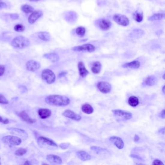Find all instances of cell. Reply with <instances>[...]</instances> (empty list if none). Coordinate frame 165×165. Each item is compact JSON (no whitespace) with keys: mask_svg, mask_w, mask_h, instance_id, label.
Returning a JSON list of instances; mask_svg holds the SVG:
<instances>
[{"mask_svg":"<svg viewBox=\"0 0 165 165\" xmlns=\"http://www.w3.org/2000/svg\"><path fill=\"white\" fill-rule=\"evenodd\" d=\"M46 104L53 106H64L69 105L70 100L67 96L60 95H51L45 98Z\"/></svg>","mask_w":165,"mask_h":165,"instance_id":"6da1fadb","label":"cell"},{"mask_svg":"<svg viewBox=\"0 0 165 165\" xmlns=\"http://www.w3.org/2000/svg\"><path fill=\"white\" fill-rule=\"evenodd\" d=\"M30 45V40L25 36H16L12 41V46L17 49H24L29 46Z\"/></svg>","mask_w":165,"mask_h":165,"instance_id":"7a4b0ae2","label":"cell"},{"mask_svg":"<svg viewBox=\"0 0 165 165\" xmlns=\"http://www.w3.org/2000/svg\"><path fill=\"white\" fill-rule=\"evenodd\" d=\"M41 77L43 80L49 84H52L56 80V76L54 72L49 69H45L43 71Z\"/></svg>","mask_w":165,"mask_h":165,"instance_id":"3957f363","label":"cell"},{"mask_svg":"<svg viewBox=\"0 0 165 165\" xmlns=\"http://www.w3.org/2000/svg\"><path fill=\"white\" fill-rule=\"evenodd\" d=\"M3 142L10 146L20 145L22 142L21 139L14 136H6L2 138Z\"/></svg>","mask_w":165,"mask_h":165,"instance_id":"277c9868","label":"cell"},{"mask_svg":"<svg viewBox=\"0 0 165 165\" xmlns=\"http://www.w3.org/2000/svg\"><path fill=\"white\" fill-rule=\"evenodd\" d=\"M112 112L115 117L121 120H129L131 119L133 117L131 113L121 110H112Z\"/></svg>","mask_w":165,"mask_h":165,"instance_id":"5b68a950","label":"cell"},{"mask_svg":"<svg viewBox=\"0 0 165 165\" xmlns=\"http://www.w3.org/2000/svg\"><path fill=\"white\" fill-rule=\"evenodd\" d=\"M113 19L115 22L123 26H128L129 24V19L124 15L119 14H115L113 16Z\"/></svg>","mask_w":165,"mask_h":165,"instance_id":"8992f818","label":"cell"},{"mask_svg":"<svg viewBox=\"0 0 165 165\" xmlns=\"http://www.w3.org/2000/svg\"><path fill=\"white\" fill-rule=\"evenodd\" d=\"M72 50L79 52H93L95 50V47L91 44H85L84 45L75 46L72 48Z\"/></svg>","mask_w":165,"mask_h":165,"instance_id":"52a82bcc","label":"cell"},{"mask_svg":"<svg viewBox=\"0 0 165 165\" xmlns=\"http://www.w3.org/2000/svg\"><path fill=\"white\" fill-rule=\"evenodd\" d=\"M97 87L98 90L103 94H108L111 91V85L106 81H100L98 83Z\"/></svg>","mask_w":165,"mask_h":165,"instance_id":"ba28073f","label":"cell"},{"mask_svg":"<svg viewBox=\"0 0 165 165\" xmlns=\"http://www.w3.org/2000/svg\"><path fill=\"white\" fill-rule=\"evenodd\" d=\"M96 24L102 31H107L111 27V23L110 20L106 19H100L96 21Z\"/></svg>","mask_w":165,"mask_h":165,"instance_id":"9c48e42d","label":"cell"},{"mask_svg":"<svg viewBox=\"0 0 165 165\" xmlns=\"http://www.w3.org/2000/svg\"><path fill=\"white\" fill-rule=\"evenodd\" d=\"M40 63L34 60H29L27 62L26 66L28 71L31 72H35L40 68Z\"/></svg>","mask_w":165,"mask_h":165,"instance_id":"30bf717a","label":"cell"},{"mask_svg":"<svg viewBox=\"0 0 165 165\" xmlns=\"http://www.w3.org/2000/svg\"><path fill=\"white\" fill-rule=\"evenodd\" d=\"M62 115L65 117L68 118L76 121H80L81 120V116L70 110H66L63 113Z\"/></svg>","mask_w":165,"mask_h":165,"instance_id":"8fae6325","label":"cell"},{"mask_svg":"<svg viewBox=\"0 0 165 165\" xmlns=\"http://www.w3.org/2000/svg\"><path fill=\"white\" fill-rule=\"evenodd\" d=\"M38 142L43 145H46L50 146L58 147L57 144L53 140L45 136H40L38 140Z\"/></svg>","mask_w":165,"mask_h":165,"instance_id":"7c38bea8","label":"cell"},{"mask_svg":"<svg viewBox=\"0 0 165 165\" xmlns=\"http://www.w3.org/2000/svg\"><path fill=\"white\" fill-rule=\"evenodd\" d=\"M64 19L68 22L73 24L76 22L78 19V15L75 12H68L64 16Z\"/></svg>","mask_w":165,"mask_h":165,"instance_id":"4fadbf2b","label":"cell"},{"mask_svg":"<svg viewBox=\"0 0 165 165\" xmlns=\"http://www.w3.org/2000/svg\"><path fill=\"white\" fill-rule=\"evenodd\" d=\"M110 140L111 141L118 149L121 150L124 148V143L123 140L120 137L116 136H111L110 138Z\"/></svg>","mask_w":165,"mask_h":165,"instance_id":"5bb4252c","label":"cell"},{"mask_svg":"<svg viewBox=\"0 0 165 165\" xmlns=\"http://www.w3.org/2000/svg\"><path fill=\"white\" fill-rule=\"evenodd\" d=\"M43 14L42 12L39 10L33 12L28 18V22L29 23L33 24L35 22V21L38 20V19L42 16Z\"/></svg>","mask_w":165,"mask_h":165,"instance_id":"9a60e30c","label":"cell"},{"mask_svg":"<svg viewBox=\"0 0 165 165\" xmlns=\"http://www.w3.org/2000/svg\"><path fill=\"white\" fill-rule=\"evenodd\" d=\"M18 115L23 121L28 124H34L35 122V120L30 117L29 115L24 110L18 113Z\"/></svg>","mask_w":165,"mask_h":165,"instance_id":"2e32d148","label":"cell"},{"mask_svg":"<svg viewBox=\"0 0 165 165\" xmlns=\"http://www.w3.org/2000/svg\"><path fill=\"white\" fill-rule=\"evenodd\" d=\"M158 82V79L156 76L154 75H151L150 76H148L146 79H145L144 82L143 83V85L145 86H152L155 85Z\"/></svg>","mask_w":165,"mask_h":165,"instance_id":"e0dca14e","label":"cell"},{"mask_svg":"<svg viewBox=\"0 0 165 165\" xmlns=\"http://www.w3.org/2000/svg\"><path fill=\"white\" fill-rule=\"evenodd\" d=\"M38 114L41 119H45L51 116L52 112L48 109H40L38 110Z\"/></svg>","mask_w":165,"mask_h":165,"instance_id":"ac0fdd59","label":"cell"},{"mask_svg":"<svg viewBox=\"0 0 165 165\" xmlns=\"http://www.w3.org/2000/svg\"><path fill=\"white\" fill-rule=\"evenodd\" d=\"M78 69H79V74L82 78H85L89 74V71L87 70L85 68L84 63L82 62H80L78 63Z\"/></svg>","mask_w":165,"mask_h":165,"instance_id":"d6986e66","label":"cell"},{"mask_svg":"<svg viewBox=\"0 0 165 165\" xmlns=\"http://www.w3.org/2000/svg\"><path fill=\"white\" fill-rule=\"evenodd\" d=\"M46 160L54 164H62L63 161L60 156L54 154H49L46 156Z\"/></svg>","mask_w":165,"mask_h":165,"instance_id":"ffe728a7","label":"cell"},{"mask_svg":"<svg viewBox=\"0 0 165 165\" xmlns=\"http://www.w3.org/2000/svg\"><path fill=\"white\" fill-rule=\"evenodd\" d=\"M76 156L79 159L83 161H88L91 159L92 157L88 153L83 151H79L76 153Z\"/></svg>","mask_w":165,"mask_h":165,"instance_id":"44dd1931","label":"cell"},{"mask_svg":"<svg viewBox=\"0 0 165 165\" xmlns=\"http://www.w3.org/2000/svg\"><path fill=\"white\" fill-rule=\"evenodd\" d=\"M43 57L46 59L50 60V61L52 63H55L59 61L60 59L59 55L55 53H46L43 55Z\"/></svg>","mask_w":165,"mask_h":165,"instance_id":"7402d4cb","label":"cell"},{"mask_svg":"<svg viewBox=\"0 0 165 165\" xmlns=\"http://www.w3.org/2000/svg\"><path fill=\"white\" fill-rule=\"evenodd\" d=\"M140 66V62L138 61H133L131 62L126 63L123 65V68H129L132 69H138Z\"/></svg>","mask_w":165,"mask_h":165,"instance_id":"603a6c76","label":"cell"},{"mask_svg":"<svg viewBox=\"0 0 165 165\" xmlns=\"http://www.w3.org/2000/svg\"><path fill=\"white\" fill-rule=\"evenodd\" d=\"M101 64L99 62H95L92 64L91 70L94 74H98L101 70Z\"/></svg>","mask_w":165,"mask_h":165,"instance_id":"cb8c5ba5","label":"cell"},{"mask_svg":"<svg viewBox=\"0 0 165 165\" xmlns=\"http://www.w3.org/2000/svg\"><path fill=\"white\" fill-rule=\"evenodd\" d=\"M39 39L45 42L50 41L51 40L50 34L46 32H41L38 34Z\"/></svg>","mask_w":165,"mask_h":165,"instance_id":"d4e9b609","label":"cell"},{"mask_svg":"<svg viewBox=\"0 0 165 165\" xmlns=\"http://www.w3.org/2000/svg\"><path fill=\"white\" fill-rule=\"evenodd\" d=\"M144 34V31L141 29H135L130 34V36L134 38H139Z\"/></svg>","mask_w":165,"mask_h":165,"instance_id":"484cf974","label":"cell"},{"mask_svg":"<svg viewBox=\"0 0 165 165\" xmlns=\"http://www.w3.org/2000/svg\"><path fill=\"white\" fill-rule=\"evenodd\" d=\"M81 110L83 112L87 114H92L94 112V109L91 105L89 104L83 105L82 106H81Z\"/></svg>","mask_w":165,"mask_h":165,"instance_id":"4316f807","label":"cell"},{"mask_svg":"<svg viewBox=\"0 0 165 165\" xmlns=\"http://www.w3.org/2000/svg\"><path fill=\"white\" fill-rule=\"evenodd\" d=\"M133 18L135 21L138 22H140L143 19V14L142 12H140L137 10L133 14Z\"/></svg>","mask_w":165,"mask_h":165,"instance_id":"83f0119b","label":"cell"},{"mask_svg":"<svg viewBox=\"0 0 165 165\" xmlns=\"http://www.w3.org/2000/svg\"><path fill=\"white\" fill-rule=\"evenodd\" d=\"M165 17V15L163 13H157L154 14L153 16L148 18V20L150 21H155V20H162Z\"/></svg>","mask_w":165,"mask_h":165,"instance_id":"f1b7e54d","label":"cell"},{"mask_svg":"<svg viewBox=\"0 0 165 165\" xmlns=\"http://www.w3.org/2000/svg\"><path fill=\"white\" fill-rule=\"evenodd\" d=\"M128 102L131 106L135 107V106H137L139 105V100L138 98H136V96H130V98H129V99H128Z\"/></svg>","mask_w":165,"mask_h":165,"instance_id":"f546056e","label":"cell"},{"mask_svg":"<svg viewBox=\"0 0 165 165\" xmlns=\"http://www.w3.org/2000/svg\"><path fill=\"white\" fill-rule=\"evenodd\" d=\"M21 9L23 12L26 14H28L30 13H32L34 11V8L33 7L28 4H24L21 6Z\"/></svg>","mask_w":165,"mask_h":165,"instance_id":"4dcf8cb0","label":"cell"},{"mask_svg":"<svg viewBox=\"0 0 165 165\" xmlns=\"http://www.w3.org/2000/svg\"><path fill=\"white\" fill-rule=\"evenodd\" d=\"M91 149L96 154H101V153H105V152H109L106 149H104V148L99 147L92 146L91 147Z\"/></svg>","mask_w":165,"mask_h":165,"instance_id":"1f68e13d","label":"cell"},{"mask_svg":"<svg viewBox=\"0 0 165 165\" xmlns=\"http://www.w3.org/2000/svg\"><path fill=\"white\" fill-rule=\"evenodd\" d=\"M76 34L79 35L80 37H83L85 35V33H86V29L85 28L83 27H79L76 28Z\"/></svg>","mask_w":165,"mask_h":165,"instance_id":"d6a6232c","label":"cell"},{"mask_svg":"<svg viewBox=\"0 0 165 165\" xmlns=\"http://www.w3.org/2000/svg\"><path fill=\"white\" fill-rule=\"evenodd\" d=\"M14 30L17 32H22L25 29V27L22 24H18L15 25L14 28Z\"/></svg>","mask_w":165,"mask_h":165,"instance_id":"836d02e7","label":"cell"},{"mask_svg":"<svg viewBox=\"0 0 165 165\" xmlns=\"http://www.w3.org/2000/svg\"><path fill=\"white\" fill-rule=\"evenodd\" d=\"M27 153V150L24 148H19L15 152V155L16 156H22Z\"/></svg>","mask_w":165,"mask_h":165,"instance_id":"e575fe53","label":"cell"},{"mask_svg":"<svg viewBox=\"0 0 165 165\" xmlns=\"http://www.w3.org/2000/svg\"><path fill=\"white\" fill-rule=\"evenodd\" d=\"M8 130L16 132H18L19 133H20V134H22L23 135H27L26 132L24 130H22V129L15 128H8Z\"/></svg>","mask_w":165,"mask_h":165,"instance_id":"d590c367","label":"cell"},{"mask_svg":"<svg viewBox=\"0 0 165 165\" xmlns=\"http://www.w3.org/2000/svg\"><path fill=\"white\" fill-rule=\"evenodd\" d=\"M9 102L8 99H6L5 96H4L3 94H0V104H8Z\"/></svg>","mask_w":165,"mask_h":165,"instance_id":"8d00e7d4","label":"cell"},{"mask_svg":"<svg viewBox=\"0 0 165 165\" xmlns=\"http://www.w3.org/2000/svg\"><path fill=\"white\" fill-rule=\"evenodd\" d=\"M59 146L62 149L65 150L69 147L70 146V143H62L61 144H60Z\"/></svg>","mask_w":165,"mask_h":165,"instance_id":"74e56055","label":"cell"},{"mask_svg":"<svg viewBox=\"0 0 165 165\" xmlns=\"http://www.w3.org/2000/svg\"><path fill=\"white\" fill-rule=\"evenodd\" d=\"M129 156L131 158H135V159H138L139 160H141V161H143V159H142V158H141L140 156L137 155V154H130Z\"/></svg>","mask_w":165,"mask_h":165,"instance_id":"f35d334b","label":"cell"},{"mask_svg":"<svg viewBox=\"0 0 165 165\" xmlns=\"http://www.w3.org/2000/svg\"><path fill=\"white\" fill-rule=\"evenodd\" d=\"M10 17L13 20H16L19 18V15L16 13H13L10 15Z\"/></svg>","mask_w":165,"mask_h":165,"instance_id":"ab89813d","label":"cell"},{"mask_svg":"<svg viewBox=\"0 0 165 165\" xmlns=\"http://www.w3.org/2000/svg\"><path fill=\"white\" fill-rule=\"evenodd\" d=\"M152 164L153 165H164V163L161 160L158 159H155L154 160Z\"/></svg>","mask_w":165,"mask_h":165,"instance_id":"60d3db41","label":"cell"},{"mask_svg":"<svg viewBox=\"0 0 165 165\" xmlns=\"http://www.w3.org/2000/svg\"><path fill=\"white\" fill-rule=\"evenodd\" d=\"M5 68L4 65H0V76H2L5 72Z\"/></svg>","mask_w":165,"mask_h":165,"instance_id":"b9f144b4","label":"cell"},{"mask_svg":"<svg viewBox=\"0 0 165 165\" xmlns=\"http://www.w3.org/2000/svg\"><path fill=\"white\" fill-rule=\"evenodd\" d=\"M7 7V5L5 3H4L2 0H0V9L5 8Z\"/></svg>","mask_w":165,"mask_h":165,"instance_id":"7bdbcfd3","label":"cell"},{"mask_svg":"<svg viewBox=\"0 0 165 165\" xmlns=\"http://www.w3.org/2000/svg\"><path fill=\"white\" fill-rule=\"evenodd\" d=\"M159 117L161 118L162 119H165V110H163L161 112L159 113Z\"/></svg>","mask_w":165,"mask_h":165,"instance_id":"ee69618b","label":"cell"},{"mask_svg":"<svg viewBox=\"0 0 165 165\" xmlns=\"http://www.w3.org/2000/svg\"><path fill=\"white\" fill-rule=\"evenodd\" d=\"M67 74H68V73L66 72H62L58 75V77L60 78H62L63 76H65Z\"/></svg>","mask_w":165,"mask_h":165,"instance_id":"f6af8a7d","label":"cell"},{"mask_svg":"<svg viewBox=\"0 0 165 165\" xmlns=\"http://www.w3.org/2000/svg\"><path fill=\"white\" fill-rule=\"evenodd\" d=\"M140 139V136H138L137 135H135V136H134V140H135V141H136V142L139 141Z\"/></svg>","mask_w":165,"mask_h":165,"instance_id":"bcb514c9","label":"cell"},{"mask_svg":"<svg viewBox=\"0 0 165 165\" xmlns=\"http://www.w3.org/2000/svg\"><path fill=\"white\" fill-rule=\"evenodd\" d=\"M159 132L160 133H161V134L164 135V134H165V128H162L161 129H160V130H159Z\"/></svg>","mask_w":165,"mask_h":165,"instance_id":"7dc6e473","label":"cell"},{"mask_svg":"<svg viewBox=\"0 0 165 165\" xmlns=\"http://www.w3.org/2000/svg\"><path fill=\"white\" fill-rule=\"evenodd\" d=\"M3 123L4 124H8L9 123V121H8V119H6L4 120V121H3Z\"/></svg>","mask_w":165,"mask_h":165,"instance_id":"c3c4849f","label":"cell"},{"mask_svg":"<svg viewBox=\"0 0 165 165\" xmlns=\"http://www.w3.org/2000/svg\"><path fill=\"white\" fill-rule=\"evenodd\" d=\"M165 85H164L163 86V87L162 88V92L163 93V94H165Z\"/></svg>","mask_w":165,"mask_h":165,"instance_id":"681fc988","label":"cell"},{"mask_svg":"<svg viewBox=\"0 0 165 165\" xmlns=\"http://www.w3.org/2000/svg\"><path fill=\"white\" fill-rule=\"evenodd\" d=\"M3 121L4 120H3V118L0 116V123H3Z\"/></svg>","mask_w":165,"mask_h":165,"instance_id":"f907efd6","label":"cell"},{"mask_svg":"<svg viewBox=\"0 0 165 165\" xmlns=\"http://www.w3.org/2000/svg\"><path fill=\"white\" fill-rule=\"evenodd\" d=\"M24 164H25V165H30V163H29V161H27L26 162L24 163Z\"/></svg>","mask_w":165,"mask_h":165,"instance_id":"816d5d0a","label":"cell"},{"mask_svg":"<svg viewBox=\"0 0 165 165\" xmlns=\"http://www.w3.org/2000/svg\"><path fill=\"white\" fill-rule=\"evenodd\" d=\"M29 1L31 2H38L40 0H29Z\"/></svg>","mask_w":165,"mask_h":165,"instance_id":"f5cc1de1","label":"cell"},{"mask_svg":"<svg viewBox=\"0 0 165 165\" xmlns=\"http://www.w3.org/2000/svg\"><path fill=\"white\" fill-rule=\"evenodd\" d=\"M164 76H165V74H164V75H163V79H164V80H165V78H164Z\"/></svg>","mask_w":165,"mask_h":165,"instance_id":"db71d44e","label":"cell"},{"mask_svg":"<svg viewBox=\"0 0 165 165\" xmlns=\"http://www.w3.org/2000/svg\"><path fill=\"white\" fill-rule=\"evenodd\" d=\"M0 164H1V163H0Z\"/></svg>","mask_w":165,"mask_h":165,"instance_id":"11a10c76","label":"cell"}]
</instances>
